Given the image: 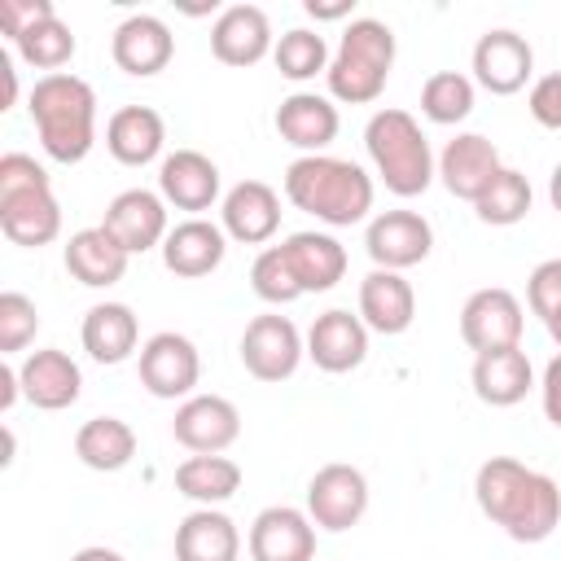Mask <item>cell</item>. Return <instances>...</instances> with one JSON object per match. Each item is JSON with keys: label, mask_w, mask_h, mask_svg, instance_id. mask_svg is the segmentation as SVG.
I'll list each match as a JSON object with an SVG mask.
<instances>
[{"label": "cell", "mask_w": 561, "mask_h": 561, "mask_svg": "<svg viewBox=\"0 0 561 561\" xmlns=\"http://www.w3.org/2000/svg\"><path fill=\"white\" fill-rule=\"evenodd\" d=\"M473 500L517 543H543L561 526V486L513 456H491L478 465Z\"/></svg>", "instance_id": "1"}, {"label": "cell", "mask_w": 561, "mask_h": 561, "mask_svg": "<svg viewBox=\"0 0 561 561\" xmlns=\"http://www.w3.org/2000/svg\"><path fill=\"white\" fill-rule=\"evenodd\" d=\"M285 197L329 228H351L373 210V175L333 153H302L285 167Z\"/></svg>", "instance_id": "2"}, {"label": "cell", "mask_w": 561, "mask_h": 561, "mask_svg": "<svg viewBox=\"0 0 561 561\" xmlns=\"http://www.w3.org/2000/svg\"><path fill=\"white\" fill-rule=\"evenodd\" d=\"M26 110H31V123L39 131V145L53 162L75 167L92 153V145H96V92L88 79H79L70 70L44 75V79H35Z\"/></svg>", "instance_id": "3"}, {"label": "cell", "mask_w": 561, "mask_h": 561, "mask_svg": "<svg viewBox=\"0 0 561 561\" xmlns=\"http://www.w3.org/2000/svg\"><path fill=\"white\" fill-rule=\"evenodd\" d=\"M364 149H368L381 184L394 197H421L438 175L434 171V149H430L421 123L399 105H386V110H377L368 118Z\"/></svg>", "instance_id": "4"}, {"label": "cell", "mask_w": 561, "mask_h": 561, "mask_svg": "<svg viewBox=\"0 0 561 561\" xmlns=\"http://www.w3.org/2000/svg\"><path fill=\"white\" fill-rule=\"evenodd\" d=\"M394 70V31L381 18H351L329 61V96L346 105H368L386 92Z\"/></svg>", "instance_id": "5"}, {"label": "cell", "mask_w": 561, "mask_h": 561, "mask_svg": "<svg viewBox=\"0 0 561 561\" xmlns=\"http://www.w3.org/2000/svg\"><path fill=\"white\" fill-rule=\"evenodd\" d=\"M522 329H526V311H522L517 294L504 289V285L473 289L460 307V337L473 355L522 346Z\"/></svg>", "instance_id": "6"}, {"label": "cell", "mask_w": 561, "mask_h": 561, "mask_svg": "<svg viewBox=\"0 0 561 561\" xmlns=\"http://www.w3.org/2000/svg\"><path fill=\"white\" fill-rule=\"evenodd\" d=\"M307 355V337L289 316H254L241 333V364L254 381H289Z\"/></svg>", "instance_id": "7"}, {"label": "cell", "mask_w": 561, "mask_h": 561, "mask_svg": "<svg viewBox=\"0 0 561 561\" xmlns=\"http://www.w3.org/2000/svg\"><path fill=\"white\" fill-rule=\"evenodd\" d=\"M368 513V478L355 469V465H324L311 473L307 482V517L320 526V530H351L359 526V517Z\"/></svg>", "instance_id": "8"}, {"label": "cell", "mask_w": 561, "mask_h": 561, "mask_svg": "<svg viewBox=\"0 0 561 561\" xmlns=\"http://www.w3.org/2000/svg\"><path fill=\"white\" fill-rule=\"evenodd\" d=\"M136 373H140V386L153 399H188L197 377H202V355L184 333L162 329L140 346Z\"/></svg>", "instance_id": "9"}, {"label": "cell", "mask_w": 561, "mask_h": 561, "mask_svg": "<svg viewBox=\"0 0 561 561\" xmlns=\"http://www.w3.org/2000/svg\"><path fill=\"white\" fill-rule=\"evenodd\" d=\"M171 434L180 447H188L193 456H224L237 438H241V412L232 399L224 394H188L175 408Z\"/></svg>", "instance_id": "10"}, {"label": "cell", "mask_w": 561, "mask_h": 561, "mask_svg": "<svg viewBox=\"0 0 561 561\" xmlns=\"http://www.w3.org/2000/svg\"><path fill=\"white\" fill-rule=\"evenodd\" d=\"M364 250L377 267L386 272H403V267H416L430 259L434 250V228L425 215L416 210H381L368 219V232H364Z\"/></svg>", "instance_id": "11"}, {"label": "cell", "mask_w": 561, "mask_h": 561, "mask_svg": "<svg viewBox=\"0 0 561 561\" xmlns=\"http://www.w3.org/2000/svg\"><path fill=\"white\" fill-rule=\"evenodd\" d=\"M535 75V48L526 44V35L495 26L486 35H478L473 44V83L486 88L491 96H513L526 88V79Z\"/></svg>", "instance_id": "12"}, {"label": "cell", "mask_w": 561, "mask_h": 561, "mask_svg": "<svg viewBox=\"0 0 561 561\" xmlns=\"http://www.w3.org/2000/svg\"><path fill=\"white\" fill-rule=\"evenodd\" d=\"M0 232L13 245H26V250H39V245L57 241L61 237V202L53 193V180L0 193Z\"/></svg>", "instance_id": "13"}, {"label": "cell", "mask_w": 561, "mask_h": 561, "mask_svg": "<svg viewBox=\"0 0 561 561\" xmlns=\"http://www.w3.org/2000/svg\"><path fill=\"white\" fill-rule=\"evenodd\" d=\"M110 57H114V66H118L123 75L149 79V75H158V70L171 66V57H175V35H171V26H167L162 18H153V13H131V18H123V22L114 26Z\"/></svg>", "instance_id": "14"}, {"label": "cell", "mask_w": 561, "mask_h": 561, "mask_svg": "<svg viewBox=\"0 0 561 561\" xmlns=\"http://www.w3.org/2000/svg\"><path fill=\"white\" fill-rule=\"evenodd\" d=\"M101 228L127 250V254H145L153 245L167 241V202L162 193H149V188H123L105 215H101Z\"/></svg>", "instance_id": "15"}, {"label": "cell", "mask_w": 561, "mask_h": 561, "mask_svg": "<svg viewBox=\"0 0 561 561\" xmlns=\"http://www.w3.org/2000/svg\"><path fill=\"white\" fill-rule=\"evenodd\" d=\"M219 167L202 153V149H175L162 158L158 167V193L167 206L188 210V219H197L202 210H210L219 202Z\"/></svg>", "instance_id": "16"}, {"label": "cell", "mask_w": 561, "mask_h": 561, "mask_svg": "<svg viewBox=\"0 0 561 561\" xmlns=\"http://www.w3.org/2000/svg\"><path fill=\"white\" fill-rule=\"evenodd\" d=\"M307 359L320 373H351L368 359V324L346 307H329L307 329Z\"/></svg>", "instance_id": "17"}, {"label": "cell", "mask_w": 561, "mask_h": 561, "mask_svg": "<svg viewBox=\"0 0 561 561\" xmlns=\"http://www.w3.org/2000/svg\"><path fill=\"white\" fill-rule=\"evenodd\" d=\"M254 561H316V522L302 508L272 504L250 522Z\"/></svg>", "instance_id": "18"}, {"label": "cell", "mask_w": 561, "mask_h": 561, "mask_svg": "<svg viewBox=\"0 0 561 561\" xmlns=\"http://www.w3.org/2000/svg\"><path fill=\"white\" fill-rule=\"evenodd\" d=\"M272 48H276V35L259 4H228L210 26V53L224 66H241V70L259 66Z\"/></svg>", "instance_id": "19"}, {"label": "cell", "mask_w": 561, "mask_h": 561, "mask_svg": "<svg viewBox=\"0 0 561 561\" xmlns=\"http://www.w3.org/2000/svg\"><path fill=\"white\" fill-rule=\"evenodd\" d=\"M224 232L241 245H263L280 228V193L267 180H241L224 193Z\"/></svg>", "instance_id": "20"}, {"label": "cell", "mask_w": 561, "mask_h": 561, "mask_svg": "<svg viewBox=\"0 0 561 561\" xmlns=\"http://www.w3.org/2000/svg\"><path fill=\"white\" fill-rule=\"evenodd\" d=\"M500 149L478 136V131H460L456 140H447V149L438 153V175H443V188L451 197H465V202H478L486 193V184L500 175Z\"/></svg>", "instance_id": "21"}, {"label": "cell", "mask_w": 561, "mask_h": 561, "mask_svg": "<svg viewBox=\"0 0 561 561\" xmlns=\"http://www.w3.org/2000/svg\"><path fill=\"white\" fill-rule=\"evenodd\" d=\"M359 320L373 333H386V337L408 333L412 320H416V289H412V280L403 272L373 267L359 280Z\"/></svg>", "instance_id": "22"}, {"label": "cell", "mask_w": 561, "mask_h": 561, "mask_svg": "<svg viewBox=\"0 0 561 561\" xmlns=\"http://www.w3.org/2000/svg\"><path fill=\"white\" fill-rule=\"evenodd\" d=\"M18 381H22V394L44 408V412H61L79 399L83 390V373L79 364L61 351V346H39L31 351L22 364H18Z\"/></svg>", "instance_id": "23"}, {"label": "cell", "mask_w": 561, "mask_h": 561, "mask_svg": "<svg viewBox=\"0 0 561 561\" xmlns=\"http://www.w3.org/2000/svg\"><path fill=\"white\" fill-rule=\"evenodd\" d=\"M224 254H228V232H224L219 224L202 219V215L175 224V228L167 232V241H162V263H167V272H175V276H184V280L210 276V272L224 263Z\"/></svg>", "instance_id": "24"}, {"label": "cell", "mask_w": 561, "mask_h": 561, "mask_svg": "<svg viewBox=\"0 0 561 561\" xmlns=\"http://www.w3.org/2000/svg\"><path fill=\"white\" fill-rule=\"evenodd\" d=\"M342 118H337V105L320 92H289L280 105H276V131L285 145L302 149V153H324L337 136Z\"/></svg>", "instance_id": "25"}, {"label": "cell", "mask_w": 561, "mask_h": 561, "mask_svg": "<svg viewBox=\"0 0 561 561\" xmlns=\"http://www.w3.org/2000/svg\"><path fill=\"white\" fill-rule=\"evenodd\" d=\"M280 254L302 294H324L346 276V250L329 232H289L280 241Z\"/></svg>", "instance_id": "26"}, {"label": "cell", "mask_w": 561, "mask_h": 561, "mask_svg": "<svg viewBox=\"0 0 561 561\" xmlns=\"http://www.w3.org/2000/svg\"><path fill=\"white\" fill-rule=\"evenodd\" d=\"M167 145V123L153 105H123L105 123V149L123 167H145L162 153Z\"/></svg>", "instance_id": "27"}, {"label": "cell", "mask_w": 561, "mask_h": 561, "mask_svg": "<svg viewBox=\"0 0 561 561\" xmlns=\"http://www.w3.org/2000/svg\"><path fill=\"white\" fill-rule=\"evenodd\" d=\"M127 263L131 254L96 224V228H79L70 241H66V272L88 285V289H110L127 276Z\"/></svg>", "instance_id": "28"}, {"label": "cell", "mask_w": 561, "mask_h": 561, "mask_svg": "<svg viewBox=\"0 0 561 561\" xmlns=\"http://www.w3.org/2000/svg\"><path fill=\"white\" fill-rule=\"evenodd\" d=\"M530 386H535V368L522 346L473 355V394L486 408H513L530 394Z\"/></svg>", "instance_id": "29"}, {"label": "cell", "mask_w": 561, "mask_h": 561, "mask_svg": "<svg viewBox=\"0 0 561 561\" xmlns=\"http://www.w3.org/2000/svg\"><path fill=\"white\" fill-rule=\"evenodd\" d=\"M79 337H83V351L96 364H123V359L136 355L140 320L127 302H96V307H88V316L79 324Z\"/></svg>", "instance_id": "30"}, {"label": "cell", "mask_w": 561, "mask_h": 561, "mask_svg": "<svg viewBox=\"0 0 561 561\" xmlns=\"http://www.w3.org/2000/svg\"><path fill=\"white\" fill-rule=\"evenodd\" d=\"M241 530L219 508H193L175 526V561H237Z\"/></svg>", "instance_id": "31"}, {"label": "cell", "mask_w": 561, "mask_h": 561, "mask_svg": "<svg viewBox=\"0 0 561 561\" xmlns=\"http://www.w3.org/2000/svg\"><path fill=\"white\" fill-rule=\"evenodd\" d=\"M75 456L96 473H118L136 456V430L123 416H92L75 434Z\"/></svg>", "instance_id": "32"}, {"label": "cell", "mask_w": 561, "mask_h": 561, "mask_svg": "<svg viewBox=\"0 0 561 561\" xmlns=\"http://www.w3.org/2000/svg\"><path fill=\"white\" fill-rule=\"evenodd\" d=\"M175 486L193 504L215 508V504H224V500H232L241 491V465L228 460V456H188L175 469Z\"/></svg>", "instance_id": "33"}, {"label": "cell", "mask_w": 561, "mask_h": 561, "mask_svg": "<svg viewBox=\"0 0 561 561\" xmlns=\"http://www.w3.org/2000/svg\"><path fill=\"white\" fill-rule=\"evenodd\" d=\"M530 202H535V193H530V180L517 171V167H500V175L486 184V193L473 202V215L482 219V224H491V228H513V224H522L526 215H530Z\"/></svg>", "instance_id": "34"}, {"label": "cell", "mask_w": 561, "mask_h": 561, "mask_svg": "<svg viewBox=\"0 0 561 561\" xmlns=\"http://www.w3.org/2000/svg\"><path fill=\"white\" fill-rule=\"evenodd\" d=\"M421 114L438 127L465 123L473 114V79L460 70H434L421 83Z\"/></svg>", "instance_id": "35"}, {"label": "cell", "mask_w": 561, "mask_h": 561, "mask_svg": "<svg viewBox=\"0 0 561 561\" xmlns=\"http://www.w3.org/2000/svg\"><path fill=\"white\" fill-rule=\"evenodd\" d=\"M272 61H276V70H280L285 79L307 83V79H316V75H329V61H333V57H329V44H324L320 31L294 26V31H285V35L276 39Z\"/></svg>", "instance_id": "36"}, {"label": "cell", "mask_w": 561, "mask_h": 561, "mask_svg": "<svg viewBox=\"0 0 561 561\" xmlns=\"http://www.w3.org/2000/svg\"><path fill=\"white\" fill-rule=\"evenodd\" d=\"M13 48H18V57L26 61V66H35V70H48V75H57L70 57H75V31L53 13V18H44V22H35L31 31H22L18 39H13Z\"/></svg>", "instance_id": "37"}, {"label": "cell", "mask_w": 561, "mask_h": 561, "mask_svg": "<svg viewBox=\"0 0 561 561\" xmlns=\"http://www.w3.org/2000/svg\"><path fill=\"white\" fill-rule=\"evenodd\" d=\"M250 289L263 302H272V307H285V302H298L302 298V289H298V280H294L280 245H267V250L254 254V263H250Z\"/></svg>", "instance_id": "38"}, {"label": "cell", "mask_w": 561, "mask_h": 561, "mask_svg": "<svg viewBox=\"0 0 561 561\" xmlns=\"http://www.w3.org/2000/svg\"><path fill=\"white\" fill-rule=\"evenodd\" d=\"M35 329H39V311L26 294L18 289H4L0 294V355H18L35 342Z\"/></svg>", "instance_id": "39"}, {"label": "cell", "mask_w": 561, "mask_h": 561, "mask_svg": "<svg viewBox=\"0 0 561 561\" xmlns=\"http://www.w3.org/2000/svg\"><path fill=\"white\" fill-rule=\"evenodd\" d=\"M526 302L539 320H548L561 307V259H543L530 276H526Z\"/></svg>", "instance_id": "40"}, {"label": "cell", "mask_w": 561, "mask_h": 561, "mask_svg": "<svg viewBox=\"0 0 561 561\" xmlns=\"http://www.w3.org/2000/svg\"><path fill=\"white\" fill-rule=\"evenodd\" d=\"M526 105H530V118H535L539 127L561 131V70H552V75L535 79V83H530Z\"/></svg>", "instance_id": "41"}, {"label": "cell", "mask_w": 561, "mask_h": 561, "mask_svg": "<svg viewBox=\"0 0 561 561\" xmlns=\"http://www.w3.org/2000/svg\"><path fill=\"white\" fill-rule=\"evenodd\" d=\"M53 13H57L53 0H0V26L9 39H18L22 31H31L35 22H44Z\"/></svg>", "instance_id": "42"}, {"label": "cell", "mask_w": 561, "mask_h": 561, "mask_svg": "<svg viewBox=\"0 0 561 561\" xmlns=\"http://www.w3.org/2000/svg\"><path fill=\"white\" fill-rule=\"evenodd\" d=\"M31 184H48V171L31 158V153H4L0 158V193H9V188H31Z\"/></svg>", "instance_id": "43"}, {"label": "cell", "mask_w": 561, "mask_h": 561, "mask_svg": "<svg viewBox=\"0 0 561 561\" xmlns=\"http://www.w3.org/2000/svg\"><path fill=\"white\" fill-rule=\"evenodd\" d=\"M539 399H543V416L561 430V351L548 359L543 368V381H539Z\"/></svg>", "instance_id": "44"}, {"label": "cell", "mask_w": 561, "mask_h": 561, "mask_svg": "<svg viewBox=\"0 0 561 561\" xmlns=\"http://www.w3.org/2000/svg\"><path fill=\"white\" fill-rule=\"evenodd\" d=\"M302 9H307V13L316 18V22H337V18H346V13H351V0H333V4H320V0H307Z\"/></svg>", "instance_id": "45"}, {"label": "cell", "mask_w": 561, "mask_h": 561, "mask_svg": "<svg viewBox=\"0 0 561 561\" xmlns=\"http://www.w3.org/2000/svg\"><path fill=\"white\" fill-rule=\"evenodd\" d=\"M18 394H22V381H18V368H0V412H9L13 403H18Z\"/></svg>", "instance_id": "46"}, {"label": "cell", "mask_w": 561, "mask_h": 561, "mask_svg": "<svg viewBox=\"0 0 561 561\" xmlns=\"http://www.w3.org/2000/svg\"><path fill=\"white\" fill-rule=\"evenodd\" d=\"M70 561H127V557L114 552V548H105V543H88V548H79Z\"/></svg>", "instance_id": "47"}, {"label": "cell", "mask_w": 561, "mask_h": 561, "mask_svg": "<svg viewBox=\"0 0 561 561\" xmlns=\"http://www.w3.org/2000/svg\"><path fill=\"white\" fill-rule=\"evenodd\" d=\"M0 75H4V101H0V110H9L13 96H18V70H13V61L4 53H0Z\"/></svg>", "instance_id": "48"}, {"label": "cell", "mask_w": 561, "mask_h": 561, "mask_svg": "<svg viewBox=\"0 0 561 561\" xmlns=\"http://www.w3.org/2000/svg\"><path fill=\"white\" fill-rule=\"evenodd\" d=\"M548 202H552V210L561 215V162H557L552 175H548Z\"/></svg>", "instance_id": "49"}, {"label": "cell", "mask_w": 561, "mask_h": 561, "mask_svg": "<svg viewBox=\"0 0 561 561\" xmlns=\"http://www.w3.org/2000/svg\"><path fill=\"white\" fill-rule=\"evenodd\" d=\"M543 324H548V333H552V342L561 346V307H557V311H552V316H548Z\"/></svg>", "instance_id": "50"}]
</instances>
